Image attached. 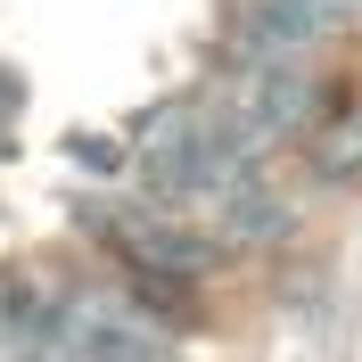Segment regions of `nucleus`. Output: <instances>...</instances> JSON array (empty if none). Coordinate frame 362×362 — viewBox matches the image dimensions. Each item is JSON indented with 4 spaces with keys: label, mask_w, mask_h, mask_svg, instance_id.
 Here are the masks:
<instances>
[{
    "label": "nucleus",
    "mask_w": 362,
    "mask_h": 362,
    "mask_svg": "<svg viewBox=\"0 0 362 362\" xmlns=\"http://www.w3.org/2000/svg\"><path fill=\"white\" fill-rule=\"evenodd\" d=\"M17 99H25V90H17V74H0V124L17 115Z\"/></svg>",
    "instance_id": "obj_6"
},
{
    "label": "nucleus",
    "mask_w": 362,
    "mask_h": 362,
    "mask_svg": "<svg viewBox=\"0 0 362 362\" xmlns=\"http://www.w3.org/2000/svg\"><path fill=\"white\" fill-rule=\"evenodd\" d=\"M140 173L157 198H230V189H247L255 181V140L239 124H214L198 107H165L140 140Z\"/></svg>",
    "instance_id": "obj_1"
},
{
    "label": "nucleus",
    "mask_w": 362,
    "mask_h": 362,
    "mask_svg": "<svg viewBox=\"0 0 362 362\" xmlns=\"http://www.w3.org/2000/svg\"><path fill=\"white\" fill-rule=\"evenodd\" d=\"M338 25L329 0H239V49L247 58H305Z\"/></svg>",
    "instance_id": "obj_4"
},
{
    "label": "nucleus",
    "mask_w": 362,
    "mask_h": 362,
    "mask_svg": "<svg viewBox=\"0 0 362 362\" xmlns=\"http://www.w3.org/2000/svg\"><path fill=\"white\" fill-rule=\"evenodd\" d=\"M321 173H362V115L321 140Z\"/></svg>",
    "instance_id": "obj_5"
},
{
    "label": "nucleus",
    "mask_w": 362,
    "mask_h": 362,
    "mask_svg": "<svg viewBox=\"0 0 362 362\" xmlns=\"http://www.w3.org/2000/svg\"><path fill=\"white\" fill-rule=\"evenodd\" d=\"M329 8H338V17H346V8H362V0H329Z\"/></svg>",
    "instance_id": "obj_7"
},
{
    "label": "nucleus",
    "mask_w": 362,
    "mask_h": 362,
    "mask_svg": "<svg viewBox=\"0 0 362 362\" xmlns=\"http://www.w3.org/2000/svg\"><path fill=\"white\" fill-rule=\"evenodd\" d=\"M305 115H313V74L296 66V58H247L239 74V132L247 140H280V132H305Z\"/></svg>",
    "instance_id": "obj_3"
},
{
    "label": "nucleus",
    "mask_w": 362,
    "mask_h": 362,
    "mask_svg": "<svg viewBox=\"0 0 362 362\" xmlns=\"http://www.w3.org/2000/svg\"><path fill=\"white\" fill-rule=\"evenodd\" d=\"M90 223L132 272H157V280H198L214 264V230L173 223L165 206H115V214H90Z\"/></svg>",
    "instance_id": "obj_2"
}]
</instances>
